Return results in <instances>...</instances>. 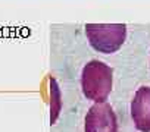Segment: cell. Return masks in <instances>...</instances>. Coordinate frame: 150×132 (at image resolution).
<instances>
[{
  "instance_id": "cell-4",
  "label": "cell",
  "mask_w": 150,
  "mask_h": 132,
  "mask_svg": "<svg viewBox=\"0 0 150 132\" xmlns=\"http://www.w3.org/2000/svg\"><path fill=\"white\" fill-rule=\"evenodd\" d=\"M131 116L138 131L150 132V87H141L134 94Z\"/></svg>"
},
{
  "instance_id": "cell-5",
  "label": "cell",
  "mask_w": 150,
  "mask_h": 132,
  "mask_svg": "<svg viewBox=\"0 0 150 132\" xmlns=\"http://www.w3.org/2000/svg\"><path fill=\"white\" fill-rule=\"evenodd\" d=\"M50 85H52V115H50V120L53 123V122H56V119L59 116V110H60V93H59V87H57L55 79L50 81Z\"/></svg>"
},
{
  "instance_id": "cell-1",
  "label": "cell",
  "mask_w": 150,
  "mask_h": 132,
  "mask_svg": "<svg viewBox=\"0 0 150 132\" xmlns=\"http://www.w3.org/2000/svg\"><path fill=\"white\" fill-rule=\"evenodd\" d=\"M113 71L100 60H90L81 74L82 93L94 103H104L112 91Z\"/></svg>"
},
{
  "instance_id": "cell-3",
  "label": "cell",
  "mask_w": 150,
  "mask_h": 132,
  "mask_svg": "<svg viewBox=\"0 0 150 132\" xmlns=\"http://www.w3.org/2000/svg\"><path fill=\"white\" fill-rule=\"evenodd\" d=\"M84 132H118L113 109L108 103H94L87 112Z\"/></svg>"
},
{
  "instance_id": "cell-2",
  "label": "cell",
  "mask_w": 150,
  "mask_h": 132,
  "mask_svg": "<svg viewBox=\"0 0 150 132\" xmlns=\"http://www.w3.org/2000/svg\"><path fill=\"white\" fill-rule=\"evenodd\" d=\"M87 35L91 47L100 53H113L125 41L126 27L124 24H87Z\"/></svg>"
}]
</instances>
